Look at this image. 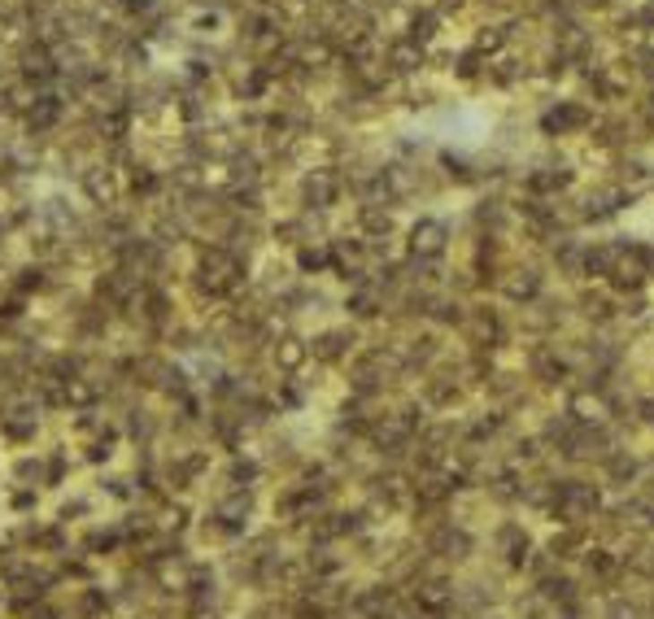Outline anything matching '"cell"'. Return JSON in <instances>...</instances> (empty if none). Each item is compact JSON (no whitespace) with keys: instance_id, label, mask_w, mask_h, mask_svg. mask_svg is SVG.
Segmentation results:
<instances>
[{"instance_id":"obj_1","label":"cell","mask_w":654,"mask_h":619,"mask_svg":"<svg viewBox=\"0 0 654 619\" xmlns=\"http://www.w3.org/2000/svg\"><path fill=\"white\" fill-rule=\"evenodd\" d=\"M598 506H602V497H598V489L585 485V480L555 485V497H550V511H555L567 528H581V523H589L593 515H598Z\"/></svg>"},{"instance_id":"obj_2","label":"cell","mask_w":654,"mask_h":619,"mask_svg":"<svg viewBox=\"0 0 654 619\" xmlns=\"http://www.w3.org/2000/svg\"><path fill=\"white\" fill-rule=\"evenodd\" d=\"M83 188H88V196H92V201H100V205L118 196V184H114V170H105V166H92V170L83 175Z\"/></svg>"},{"instance_id":"obj_3","label":"cell","mask_w":654,"mask_h":619,"mask_svg":"<svg viewBox=\"0 0 654 619\" xmlns=\"http://www.w3.org/2000/svg\"><path fill=\"white\" fill-rule=\"evenodd\" d=\"M502 550H506V558H511V563H523V558H528V550H532V541H528V532H523V528L506 523V528H502Z\"/></svg>"},{"instance_id":"obj_4","label":"cell","mask_w":654,"mask_h":619,"mask_svg":"<svg viewBox=\"0 0 654 619\" xmlns=\"http://www.w3.org/2000/svg\"><path fill=\"white\" fill-rule=\"evenodd\" d=\"M441 249H445V231L436 228V223H424V228H415V254L432 258V254H441Z\"/></svg>"},{"instance_id":"obj_5","label":"cell","mask_w":654,"mask_h":619,"mask_svg":"<svg viewBox=\"0 0 654 619\" xmlns=\"http://www.w3.org/2000/svg\"><path fill=\"white\" fill-rule=\"evenodd\" d=\"M607 471H611V480H632V476H637V462H632V458H611V467H607Z\"/></svg>"}]
</instances>
